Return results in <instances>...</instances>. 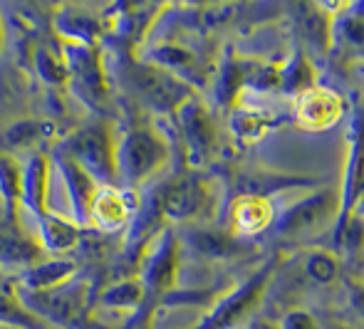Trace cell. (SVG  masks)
I'll return each mask as SVG.
<instances>
[{
  "instance_id": "obj_2",
  "label": "cell",
  "mask_w": 364,
  "mask_h": 329,
  "mask_svg": "<svg viewBox=\"0 0 364 329\" xmlns=\"http://www.w3.org/2000/svg\"><path fill=\"white\" fill-rule=\"evenodd\" d=\"M18 300L55 329H92V285L87 277L77 275L65 285L45 292H28L18 287Z\"/></svg>"
},
{
  "instance_id": "obj_30",
  "label": "cell",
  "mask_w": 364,
  "mask_h": 329,
  "mask_svg": "<svg viewBox=\"0 0 364 329\" xmlns=\"http://www.w3.org/2000/svg\"><path fill=\"white\" fill-rule=\"evenodd\" d=\"M307 275L312 277L315 282H332L337 277V272H340V267H337V260L332 258L330 253H322V250H315V253L307 255Z\"/></svg>"
},
{
  "instance_id": "obj_11",
  "label": "cell",
  "mask_w": 364,
  "mask_h": 329,
  "mask_svg": "<svg viewBox=\"0 0 364 329\" xmlns=\"http://www.w3.org/2000/svg\"><path fill=\"white\" fill-rule=\"evenodd\" d=\"M136 210H139V196L132 188L100 186L92 198L87 225H95L102 233H114L134 220Z\"/></svg>"
},
{
  "instance_id": "obj_31",
  "label": "cell",
  "mask_w": 364,
  "mask_h": 329,
  "mask_svg": "<svg viewBox=\"0 0 364 329\" xmlns=\"http://www.w3.org/2000/svg\"><path fill=\"white\" fill-rule=\"evenodd\" d=\"M278 329H320V325L315 322V317L305 310H290L280 317Z\"/></svg>"
},
{
  "instance_id": "obj_32",
  "label": "cell",
  "mask_w": 364,
  "mask_h": 329,
  "mask_svg": "<svg viewBox=\"0 0 364 329\" xmlns=\"http://www.w3.org/2000/svg\"><path fill=\"white\" fill-rule=\"evenodd\" d=\"M342 33H345L347 43L355 45L360 53H364V20H347L342 25Z\"/></svg>"
},
{
  "instance_id": "obj_4",
  "label": "cell",
  "mask_w": 364,
  "mask_h": 329,
  "mask_svg": "<svg viewBox=\"0 0 364 329\" xmlns=\"http://www.w3.org/2000/svg\"><path fill=\"white\" fill-rule=\"evenodd\" d=\"M178 267H181V248H178L176 233L171 228H161L151 238V243L146 245V250L141 253L139 267H136V277L144 287L141 317L173 290Z\"/></svg>"
},
{
  "instance_id": "obj_19",
  "label": "cell",
  "mask_w": 364,
  "mask_h": 329,
  "mask_svg": "<svg viewBox=\"0 0 364 329\" xmlns=\"http://www.w3.org/2000/svg\"><path fill=\"white\" fill-rule=\"evenodd\" d=\"M77 277V263L70 258H53L45 263H35L20 272V290L28 292H45L60 287Z\"/></svg>"
},
{
  "instance_id": "obj_9",
  "label": "cell",
  "mask_w": 364,
  "mask_h": 329,
  "mask_svg": "<svg viewBox=\"0 0 364 329\" xmlns=\"http://www.w3.org/2000/svg\"><path fill=\"white\" fill-rule=\"evenodd\" d=\"M340 210V191L335 188H325L312 196L292 203L288 210L278 215L275 220V230L283 238H295V235H305L312 230H320L332 215Z\"/></svg>"
},
{
  "instance_id": "obj_35",
  "label": "cell",
  "mask_w": 364,
  "mask_h": 329,
  "mask_svg": "<svg viewBox=\"0 0 364 329\" xmlns=\"http://www.w3.org/2000/svg\"><path fill=\"white\" fill-rule=\"evenodd\" d=\"M253 329H278V327H273V325H268V322H255Z\"/></svg>"
},
{
  "instance_id": "obj_10",
  "label": "cell",
  "mask_w": 364,
  "mask_h": 329,
  "mask_svg": "<svg viewBox=\"0 0 364 329\" xmlns=\"http://www.w3.org/2000/svg\"><path fill=\"white\" fill-rule=\"evenodd\" d=\"M176 119H178V129H181L183 144H186V153H188V161L193 166H203L208 158L213 156L218 146V131L216 124H213V117L211 112L206 109L201 99L191 97L181 109L176 112Z\"/></svg>"
},
{
  "instance_id": "obj_37",
  "label": "cell",
  "mask_w": 364,
  "mask_h": 329,
  "mask_svg": "<svg viewBox=\"0 0 364 329\" xmlns=\"http://www.w3.org/2000/svg\"><path fill=\"white\" fill-rule=\"evenodd\" d=\"M0 329H18V327H5V325H0Z\"/></svg>"
},
{
  "instance_id": "obj_21",
  "label": "cell",
  "mask_w": 364,
  "mask_h": 329,
  "mask_svg": "<svg viewBox=\"0 0 364 329\" xmlns=\"http://www.w3.org/2000/svg\"><path fill=\"white\" fill-rule=\"evenodd\" d=\"M0 198H3V218L18 220L20 200H23V163L10 153H0Z\"/></svg>"
},
{
  "instance_id": "obj_16",
  "label": "cell",
  "mask_w": 364,
  "mask_h": 329,
  "mask_svg": "<svg viewBox=\"0 0 364 329\" xmlns=\"http://www.w3.org/2000/svg\"><path fill=\"white\" fill-rule=\"evenodd\" d=\"M275 223V208L268 198L258 196V193H245L238 196L230 205V225H233V235H258L268 230Z\"/></svg>"
},
{
  "instance_id": "obj_36",
  "label": "cell",
  "mask_w": 364,
  "mask_h": 329,
  "mask_svg": "<svg viewBox=\"0 0 364 329\" xmlns=\"http://www.w3.org/2000/svg\"><path fill=\"white\" fill-rule=\"evenodd\" d=\"M3 40H5V30H3V18H0V50H3Z\"/></svg>"
},
{
  "instance_id": "obj_12",
  "label": "cell",
  "mask_w": 364,
  "mask_h": 329,
  "mask_svg": "<svg viewBox=\"0 0 364 329\" xmlns=\"http://www.w3.org/2000/svg\"><path fill=\"white\" fill-rule=\"evenodd\" d=\"M50 161H53V168L63 178L65 193H68L70 205H73V220L82 228V225H87V218H90V205L97 188H100V183L60 146L50 153Z\"/></svg>"
},
{
  "instance_id": "obj_29",
  "label": "cell",
  "mask_w": 364,
  "mask_h": 329,
  "mask_svg": "<svg viewBox=\"0 0 364 329\" xmlns=\"http://www.w3.org/2000/svg\"><path fill=\"white\" fill-rule=\"evenodd\" d=\"M240 87H245V72H243V65L240 63H225L220 67V75H218V85H216V95L225 104L238 97Z\"/></svg>"
},
{
  "instance_id": "obj_22",
  "label": "cell",
  "mask_w": 364,
  "mask_h": 329,
  "mask_svg": "<svg viewBox=\"0 0 364 329\" xmlns=\"http://www.w3.org/2000/svg\"><path fill=\"white\" fill-rule=\"evenodd\" d=\"M188 243L196 253H201L203 258H213V260H223L230 255H238L245 250V245L240 243L235 235L223 233V230H208V228H198L188 233Z\"/></svg>"
},
{
  "instance_id": "obj_28",
  "label": "cell",
  "mask_w": 364,
  "mask_h": 329,
  "mask_svg": "<svg viewBox=\"0 0 364 329\" xmlns=\"http://www.w3.org/2000/svg\"><path fill=\"white\" fill-rule=\"evenodd\" d=\"M278 77H280V90L290 92V95H297V97L312 87V67L302 58H295L290 65H285L283 70L278 72Z\"/></svg>"
},
{
  "instance_id": "obj_5",
  "label": "cell",
  "mask_w": 364,
  "mask_h": 329,
  "mask_svg": "<svg viewBox=\"0 0 364 329\" xmlns=\"http://www.w3.org/2000/svg\"><path fill=\"white\" fill-rule=\"evenodd\" d=\"M63 151L95 178L100 186H117V136L107 122H92L70 134Z\"/></svg>"
},
{
  "instance_id": "obj_17",
  "label": "cell",
  "mask_w": 364,
  "mask_h": 329,
  "mask_svg": "<svg viewBox=\"0 0 364 329\" xmlns=\"http://www.w3.org/2000/svg\"><path fill=\"white\" fill-rule=\"evenodd\" d=\"M40 243L20 228L18 220L0 218V265L20 267L23 272L25 267L40 263Z\"/></svg>"
},
{
  "instance_id": "obj_34",
  "label": "cell",
  "mask_w": 364,
  "mask_h": 329,
  "mask_svg": "<svg viewBox=\"0 0 364 329\" xmlns=\"http://www.w3.org/2000/svg\"><path fill=\"white\" fill-rule=\"evenodd\" d=\"M325 329H364L362 325H345V322H330Z\"/></svg>"
},
{
  "instance_id": "obj_26",
  "label": "cell",
  "mask_w": 364,
  "mask_h": 329,
  "mask_svg": "<svg viewBox=\"0 0 364 329\" xmlns=\"http://www.w3.org/2000/svg\"><path fill=\"white\" fill-rule=\"evenodd\" d=\"M53 136V124L48 122H18L5 134V141L15 149H28Z\"/></svg>"
},
{
  "instance_id": "obj_13",
  "label": "cell",
  "mask_w": 364,
  "mask_h": 329,
  "mask_svg": "<svg viewBox=\"0 0 364 329\" xmlns=\"http://www.w3.org/2000/svg\"><path fill=\"white\" fill-rule=\"evenodd\" d=\"M364 193V117H355L352 122V144L347 153L345 183L340 186V210H337V240L352 218L355 203Z\"/></svg>"
},
{
  "instance_id": "obj_8",
  "label": "cell",
  "mask_w": 364,
  "mask_h": 329,
  "mask_svg": "<svg viewBox=\"0 0 364 329\" xmlns=\"http://www.w3.org/2000/svg\"><path fill=\"white\" fill-rule=\"evenodd\" d=\"M270 272H273V263L260 267L248 282L238 287V290L228 292L225 297H220L218 305L208 312L201 320V325L193 329H233L238 327V322H243L250 312L258 307V302L263 300L265 290H268Z\"/></svg>"
},
{
  "instance_id": "obj_7",
  "label": "cell",
  "mask_w": 364,
  "mask_h": 329,
  "mask_svg": "<svg viewBox=\"0 0 364 329\" xmlns=\"http://www.w3.org/2000/svg\"><path fill=\"white\" fill-rule=\"evenodd\" d=\"M63 58L70 70V85L75 95L92 109H102L109 99V82L102 65L100 50L87 43H65Z\"/></svg>"
},
{
  "instance_id": "obj_24",
  "label": "cell",
  "mask_w": 364,
  "mask_h": 329,
  "mask_svg": "<svg viewBox=\"0 0 364 329\" xmlns=\"http://www.w3.org/2000/svg\"><path fill=\"white\" fill-rule=\"evenodd\" d=\"M0 325L18 327V329H55L45 320H40L38 315H33V312L18 300V295H8V292H3V290H0Z\"/></svg>"
},
{
  "instance_id": "obj_1",
  "label": "cell",
  "mask_w": 364,
  "mask_h": 329,
  "mask_svg": "<svg viewBox=\"0 0 364 329\" xmlns=\"http://www.w3.org/2000/svg\"><path fill=\"white\" fill-rule=\"evenodd\" d=\"M211 200L213 193L201 176L181 173V176L154 188L146 203H139V215L146 223H151L154 228H159L161 220L183 223V220L203 218L208 213V208H211Z\"/></svg>"
},
{
  "instance_id": "obj_33",
  "label": "cell",
  "mask_w": 364,
  "mask_h": 329,
  "mask_svg": "<svg viewBox=\"0 0 364 329\" xmlns=\"http://www.w3.org/2000/svg\"><path fill=\"white\" fill-rule=\"evenodd\" d=\"M352 307H355L357 315L364 320V282H360L357 287H352Z\"/></svg>"
},
{
  "instance_id": "obj_23",
  "label": "cell",
  "mask_w": 364,
  "mask_h": 329,
  "mask_svg": "<svg viewBox=\"0 0 364 329\" xmlns=\"http://www.w3.org/2000/svg\"><path fill=\"white\" fill-rule=\"evenodd\" d=\"M100 305L109 307V310H141L144 305V287H141L139 277H124V280L112 282L109 287L100 292Z\"/></svg>"
},
{
  "instance_id": "obj_20",
  "label": "cell",
  "mask_w": 364,
  "mask_h": 329,
  "mask_svg": "<svg viewBox=\"0 0 364 329\" xmlns=\"http://www.w3.org/2000/svg\"><path fill=\"white\" fill-rule=\"evenodd\" d=\"M149 63L159 65L161 70L176 75L178 80H183L186 85H188V80H196V77L201 80V77H203L201 60H198L188 48H183V45H176V43L159 45V48L154 50V55H151V60H149Z\"/></svg>"
},
{
  "instance_id": "obj_25",
  "label": "cell",
  "mask_w": 364,
  "mask_h": 329,
  "mask_svg": "<svg viewBox=\"0 0 364 329\" xmlns=\"http://www.w3.org/2000/svg\"><path fill=\"white\" fill-rule=\"evenodd\" d=\"M35 65H38V75L43 77L48 85H68L70 82V70L63 58V50L55 53L48 45H40L38 55H35Z\"/></svg>"
},
{
  "instance_id": "obj_27",
  "label": "cell",
  "mask_w": 364,
  "mask_h": 329,
  "mask_svg": "<svg viewBox=\"0 0 364 329\" xmlns=\"http://www.w3.org/2000/svg\"><path fill=\"white\" fill-rule=\"evenodd\" d=\"M270 124L273 122L268 119V117L258 114V112L253 109H235L233 117H230V129L238 139H243V141H255V139H260L265 134V129H270Z\"/></svg>"
},
{
  "instance_id": "obj_15",
  "label": "cell",
  "mask_w": 364,
  "mask_h": 329,
  "mask_svg": "<svg viewBox=\"0 0 364 329\" xmlns=\"http://www.w3.org/2000/svg\"><path fill=\"white\" fill-rule=\"evenodd\" d=\"M342 117V99L327 87L312 85L297 97V119L307 129H327Z\"/></svg>"
},
{
  "instance_id": "obj_14",
  "label": "cell",
  "mask_w": 364,
  "mask_h": 329,
  "mask_svg": "<svg viewBox=\"0 0 364 329\" xmlns=\"http://www.w3.org/2000/svg\"><path fill=\"white\" fill-rule=\"evenodd\" d=\"M50 178H53V161L48 151H35L23 163V205L33 218L43 215L48 208Z\"/></svg>"
},
{
  "instance_id": "obj_18",
  "label": "cell",
  "mask_w": 364,
  "mask_h": 329,
  "mask_svg": "<svg viewBox=\"0 0 364 329\" xmlns=\"http://www.w3.org/2000/svg\"><path fill=\"white\" fill-rule=\"evenodd\" d=\"M35 225H38L40 248L48 250V253L65 255L80 245V238H82L80 225H77L75 220H68V218H63V215L53 213V210H45L43 215H38Z\"/></svg>"
},
{
  "instance_id": "obj_3",
  "label": "cell",
  "mask_w": 364,
  "mask_h": 329,
  "mask_svg": "<svg viewBox=\"0 0 364 329\" xmlns=\"http://www.w3.org/2000/svg\"><path fill=\"white\" fill-rule=\"evenodd\" d=\"M168 144L151 126H132L117 139V186L134 188L168 161Z\"/></svg>"
},
{
  "instance_id": "obj_6",
  "label": "cell",
  "mask_w": 364,
  "mask_h": 329,
  "mask_svg": "<svg viewBox=\"0 0 364 329\" xmlns=\"http://www.w3.org/2000/svg\"><path fill=\"white\" fill-rule=\"evenodd\" d=\"M129 85L136 97L159 114H176L193 97V90L176 75L151 63H134L129 67Z\"/></svg>"
}]
</instances>
